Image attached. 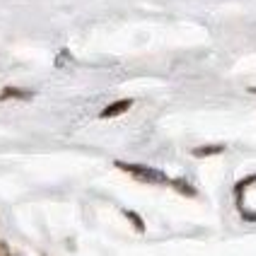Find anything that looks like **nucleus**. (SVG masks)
<instances>
[{
  "label": "nucleus",
  "mask_w": 256,
  "mask_h": 256,
  "mask_svg": "<svg viewBox=\"0 0 256 256\" xmlns=\"http://www.w3.org/2000/svg\"><path fill=\"white\" fill-rule=\"evenodd\" d=\"M118 170L133 174L138 182H145V184H167V174L160 170H152V167H142V164H126V162H116Z\"/></svg>",
  "instance_id": "obj_1"
},
{
  "label": "nucleus",
  "mask_w": 256,
  "mask_h": 256,
  "mask_svg": "<svg viewBox=\"0 0 256 256\" xmlns=\"http://www.w3.org/2000/svg\"><path fill=\"white\" fill-rule=\"evenodd\" d=\"M130 106H133V100H118V102H114V104H109V106H106L100 116H102V118H114V116L126 114Z\"/></svg>",
  "instance_id": "obj_2"
},
{
  "label": "nucleus",
  "mask_w": 256,
  "mask_h": 256,
  "mask_svg": "<svg viewBox=\"0 0 256 256\" xmlns=\"http://www.w3.org/2000/svg\"><path fill=\"white\" fill-rule=\"evenodd\" d=\"M32 97H34V92L20 90V87H5V90L0 92V102H5V100H32Z\"/></svg>",
  "instance_id": "obj_3"
},
{
  "label": "nucleus",
  "mask_w": 256,
  "mask_h": 256,
  "mask_svg": "<svg viewBox=\"0 0 256 256\" xmlns=\"http://www.w3.org/2000/svg\"><path fill=\"white\" fill-rule=\"evenodd\" d=\"M220 152H225L222 145H203V148L194 150V157H213V155H220Z\"/></svg>",
  "instance_id": "obj_4"
},
{
  "label": "nucleus",
  "mask_w": 256,
  "mask_h": 256,
  "mask_svg": "<svg viewBox=\"0 0 256 256\" xmlns=\"http://www.w3.org/2000/svg\"><path fill=\"white\" fill-rule=\"evenodd\" d=\"M172 186H174V188H176L179 194L188 196V198H194V196H196V188L188 184V182H184V179H174V182H172Z\"/></svg>",
  "instance_id": "obj_5"
},
{
  "label": "nucleus",
  "mask_w": 256,
  "mask_h": 256,
  "mask_svg": "<svg viewBox=\"0 0 256 256\" xmlns=\"http://www.w3.org/2000/svg\"><path fill=\"white\" fill-rule=\"evenodd\" d=\"M126 218L130 220V222H133V225H136V230H138V232H142V230H145V225H142V220H140V218H138L136 213H130V210H126Z\"/></svg>",
  "instance_id": "obj_6"
},
{
  "label": "nucleus",
  "mask_w": 256,
  "mask_h": 256,
  "mask_svg": "<svg viewBox=\"0 0 256 256\" xmlns=\"http://www.w3.org/2000/svg\"><path fill=\"white\" fill-rule=\"evenodd\" d=\"M0 256H12V254H10V246L2 242V240H0Z\"/></svg>",
  "instance_id": "obj_7"
},
{
  "label": "nucleus",
  "mask_w": 256,
  "mask_h": 256,
  "mask_svg": "<svg viewBox=\"0 0 256 256\" xmlns=\"http://www.w3.org/2000/svg\"><path fill=\"white\" fill-rule=\"evenodd\" d=\"M249 92H254V94H256V87H252V90H249Z\"/></svg>",
  "instance_id": "obj_8"
}]
</instances>
